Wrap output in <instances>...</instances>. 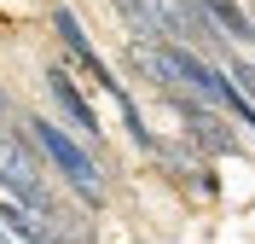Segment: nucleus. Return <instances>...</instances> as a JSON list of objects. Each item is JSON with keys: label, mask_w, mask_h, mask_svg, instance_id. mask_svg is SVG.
I'll return each instance as SVG.
<instances>
[{"label": "nucleus", "mask_w": 255, "mask_h": 244, "mask_svg": "<svg viewBox=\"0 0 255 244\" xmlns=\"http://www.w3.org/2000/svg\"><path fill=\"white\" fill-rule=\"evenodd\" d=\"M23 134H29V140H35L41 151H47V163L58 169L64 180H70V186H76L81 198H87V204H99V198H105V180H99V163L87 157V151H81L76 140H70V134L58 128V122H47V116H23Z\"/></svg>", "instance_id": "nucleus-1"}, {"label": "nucleus", "mask_w": 255, "mask_h": 244, "mask_svg": "<svg viewBox=\"0 0 255 244\" xmlns=\"http://www.w3.org/2000/svg\"><path fill=\"white\" fill-rule=\"evenodd\" d=\"M0 186L12 192V204H29V210H47V186H41V163L29 157V146L17 134L0 128Z\"/></svg>", "instance_id": "nucleus-2"}, {"label": "nucleus", "mask_w": 255, "mask_h": 244, "mask_svg": "<svg viewBox=\"0 0 255 244\" xmlns=\"http://www.w3.org/2000/svg\"><path fill=\"white\" fill-rule=\"evenodd\" d=\"M145 12L157 17V29H162V41L174 35V47H209L215 41V23H209V12L197 6V0H139Z\"/></svg>", "instance_id": "nucleus-3"}, {"label": "nucleus", "mask_w": 255, "mask_h": 244, "mask_svg": "<svg viewBox=\"0 0 255 244\" xmlns=\"http://www.w3.org/2000/svg\"><path fill=\"white\" fill-rule=\"evenodd\" d=\"M174 111L186 116V140L191 146H203V151H215V157H226V151H238V134H226V122L209 105H197V99H186V93H174Z\"/></svg>", "instance_id": "nucleus-4"}, {"label": "nucleus", "mask_w": 255, "mask_h": 244, "mask_svg": "<svg viewBox=\"0 0 255 244\" xmlns=\"http://www.w3.org/2000/svg\"><path fill=\"white\" fill-rule=\"evenodd\" d=\"M47 93H52V105L64 111V122H70L81 140H99V116H93V105L81 99V87L64 76V70H47Z\"/></svg>", "instance_id": "nucleus-5"}, {"label": "nucleus", "mask_w": 255, "mask_h": 244, "mask_svg": "<svg viewBox=\"0 0 255 244\" xmlns=\"http://www.w3.org/2000/svg\"><path fill=\"white\" fill-rule=\"evenodd\" d=\"M197 6H203L209 23H221L232 41H255V23H250V12H244L238 0H197Z\"/></svg>", "instance_id": "nucleus-6"}, {"label": "nucleus", "mask_w": 255, "mask_h": 244, "mask_svg": "<svg viewBox=\"0 0 255 244\" xmlns=\"http://www.w3.org/2000/svg\"><path fill=\"white\" fill-rule=\"evenodd\" d=\"M116 6H122V17H128V29L139 35V41H151V47H162V29H157V17L145 12L139 0H116Z\"/></svg>", "instance_id": "nucleus-7"}, {"label": "nucleus", "mask_w": 255, "mask_h": 244, "mask_svg": "<svg viewBox=\"0 0 255 244\" xmlns=\"http://www.w3.org/2000/svg\"><path fill=\"white\" fill-rule=\"evenodd\" d=\"M0 111H6V93H0Z\"/></svg>", "instance_id": "nucleus-8"}, {"label": "nucleus", "mask_w": 255, "mask_h": 244, "mask_svg": "<svg viewBox=\"0 0 255 244\" xmlns=\"http://www.w3.org/2000/svg\"><path fill=\"white\" fill-rule=\"evenodd\" d=\"M0 244H12V239H6V233H0Z\"/></svg>", "instance_id": "nucleus-9"}, {"label": "nucleus", "mask_w": 255, "mask_h": 244, "mask_svg": "<svg viewBox=\"0 0 255 244\" xmlns=\"http://www.w3.org/2000/svg\"><path fill=\"white\" fill-rule=\"evenodd\" d=\"M35 244H47V239H35Z\"/></svg>", "instance_id": "nucleus-10"}]
</instances>
